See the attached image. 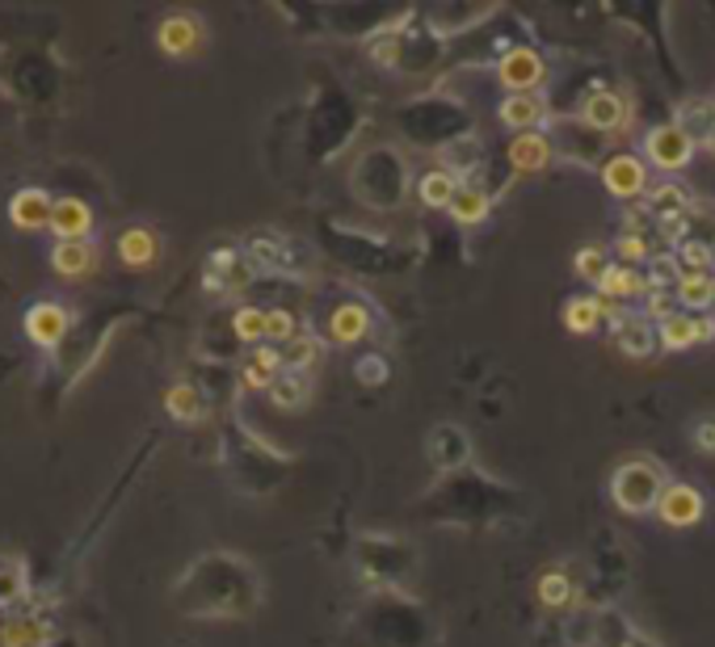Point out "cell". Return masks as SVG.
Listing matches in <instances>:
<instances>
[{
    "label": "cell",
    "mask_w": 715,
    "mask_h": 647,
    "mask_svg": "<svg viewBox=\"0 0 715 647\" xmlns=\"http://www.w3.org/2000/svg\"><path fill=\"white\" fill-rule=\"evenodd\" d=\"M118 257H122V266H131V270H152L156 261H161V236L152 232V227H127L122 236H118Z\"/></svg>",
    "instance_id": "cell-14"
},
{
    "label": "cell",
    "mask_w": 715,
    "mask_h": 647,
    "mask_svg": "<svg viewBox=\"0 0 715 647\" xmlns=\"http://www.w3.org/2000/svg\"><path fill=\"white\" fill-rule=\"evenodd\" d=\"M282 370H286L282 350H278V345H257V350L248 353L245 370H241V383H245L248 391H270Z\"/></svg>",
    "instance_id": "cell-18"
},
{
    "label": "cell",
    "mask_w": 715,
    "mask_h": 647,
    "mask_svg": "<svg viewBox=\"0 0 715 647\" xmlns=\"http://www.w3.org/2000/svg\"><path fill=\"white\" fill-rule=\"evenodd\" d=\"M38 622H4L0 626V639H4V647H30V644H38L43 635L34 631Z\"/></svg>",
    "instance_id": "cell-39"
},
{
    "label": "cell",
    "mask_w": 715,
    "mask_h": 647,
    "mask_svg": "<svg viewBox=\"0 0 715 647\" xmlns=\"http://www.w3.org/2000/svg\"><path fill=\"white\" fill-rule=\"evenodd\" d=\"M26 597V567L17 560H0V605H17Z\"/></svg>",
    "instance_id": "cell-34"
},
{
    "label": "cell",
    "mask_w": 715,
    "mask_h": 647,
    "mask_svg": "<svg viewBox=\"0 0 715 647\" xmlns=\"http://www.w3.org/2000/svg\"><path fill=\"white\" fill-rule=\"evenodd\" d=\"M51 215H56V198L47 193L43 186H26L13 193V202H9V219H13V227H22V232H51Z\"/></svg>",
    "instance_id": "cell-10"
},
{
    "label": "cell",
    "mask_w": 715,
    "mask_h": 647,
    "mask_svg": "<svg viewBox=\"0 0 715 647\" xmlns=\"http://www.w3.org/2000/svg\"><path fill=\"white\" fill-rule=\"evenodd\" d=\"M489 207H493L489 189H480V186H471V181H464V186H459V193H455V202H450V219H455V223H464V227H476V223H484Z\"/></svg>",
    "instance_id": "cell-25"
},
{
    "label": "cell",
    "mask_w": 715,
    "mask_h": 647,
    "mask_svg": "<svg viewBox=\"0 0 715 647\" xmlns=\"http://www.w3.org/2000/svg\"><path fill=\"white\" fill-rule=\"evenodd\" d=\"M282 362H286V370H307V366H316L320 362V341L316 337H295L291 345H282Z\"/></svg>",
    "instance_id": "cell-33"
},
{
    "label": "cell",
    "mask_w": 715,
    "mask_h": 647,
    "mask_svg": "<svg viewBox=\"0 0 715 647\" xmlns=\"http://www.w3.org/2000/svg\"><path fill=\"white\" fill-rule=\"evenodd\" d=\"M598 324H606V298L598 295H577L564 303V328L577 332V337H589Z\"/></svg>",
    "instance_id": "cell-23"
},
{
    "label": "cell",
    "mask_w": 715,
    "mask_h": 647,
    "mask_svg": "<svg viewBox=\"0 0 715 647\" xmlns=\"http://www.w3.org/2000/svg\"><path fill=\"white\" fill-rule=\"evenodd\" d=\"M371 55H375L379 63L391 68V63H396V55H400V38H396V34H387V38H379V43H371Z\"/></svg>",
    "instance_id": "cell-43"
},
{
    "label": "cell",
    "mask_w": 715,
    "mask_h": 647,
    "mask_svg": "<svg viewBox=\"0 0 715 647\" xmlns=\"http://www.w3.org/2000/svg\"><path fill=\"white\" fill-rule=\"evenodd\" d=\"M232 328H236V337L245 341V345H266V307H241L236 316H232Z\"/></svg>",
    "instance_id": "cell-31"
},
{
    "label": "cell",
    "mask_w": 715,
    "mask_h": 647,
    "mask_svg": "<svg viewBox=\"0 0 715 647\" xmlns=\"http://www.w3.org/2000/svg\"><path fill=\"white\" fill-rule=\"evenodd\" d=\"M644 156L660 173H678V168H687L694 161V139L678 122H660L644 136Z\"/></svg>",
    "instance_id": "cell-2"
},
{
    "label": "cell",
    "mask_w": 715,
    "mask_h": 647,
    "mask_svg": "<svg viewBox=\"0 0 715 647\" xmlns=\"http://www.w3.org/2000/svg\"><path fill=\"white\" fill-rule=\"evenodd\" d=\"M657 341L660 350L678 353V350H694L703 341H715V316H690V311H673L665 324H657Z\"/></svg>",
    "instance_id": "cell-8"
},
{
    "label": "cell",
    "mask_w": 715,
    "mask_h": 647,
    "mask_svg": "<svg viewBox=\"0 0 715 647\" xmlns=\"http://www.w3.org/2000/svg\"><path fill=\"white\" fill-rule=\"evenodd\" d=\"M690 437H694V446H699L703 455H715V416H699V421L690 425Z\"/></svg>",
    "instance_id": "cell-40"
},
{
    "label": "cell",
    "mask_w": 715,
    "mask_h": 647,
    "mask_svg": "<svg viewBox=\"0 0 715 647\" xmlns=\"http://www.w3.org/2000/svg\"><path fill=\"white\" fill-rule=\"evenodd\" d=\"M644 295H648V273H640L635 266H619L614 261V270L598 282V298H606V303H632V298Z\"/></svg>",
    "instance_id": "cell-19"
},
{
    "label": "cell",
    "mask_w": 715,
    "mask_h": 647,
    "mask_svg": "<svg viewBox=\"0 0 715 647\" xmlns=\"http://www.w3.org/2000/svg\"><path fill=\"white\" fill-rule=\"evenodd\" d=\"M165 412L181 425H198L207 416V400H202V391L194 383H173L165 391Z\"/></svg>",
    "instance_id": "cell-22"
},
{
    "label": "cell",
    "mask_w": 715,
    "mask_h": 647,
    "mask_svg": "<svg viewBox=\"0 0 715 647\" xmlns=\"http://www.w3.org/2000/svg\"><path fill=\"white\" fill-rule=\"evenodd\" d=\"M703 148H707V152H712V156H715V131H712V139H707V143H703Z\"/></svg>",
    "instance_id": "cell-45"
},
{
    "label": "cell",
    "mask_w": 715,
    "mask_h": 647,
    "mask_svg": "<svg viewBox=\"0 0 715 647\" xmlns=\"http://www.w3.org/2000/svg\"><path fill=\"white\" fill-rule=\"evenodd\" d=\"M602 186L619 198V202H632L648 193V168L640 156H610L602 164Z\"/></svg>",
    "instance_id": "cell-11"
},
{
    "label": "cell",
    "mask_w": 715,
    "mask_h": 647,
    "mask_svg": "<svg viewBox=\"0 0 715 647\" xmlns=\"http://www.w3.org/2000/svg\"><path fill=\"white\" fill-rule=\"evenodd\" d=\"M300 337V320H295V311H286V307H270L266 311V345L274 341L278 350L282 345H291Z\"/></svg>",
    "instance_id": "cell-32"
},
{
    "label": "cell",
    "mask_w": 715,
    "mask_h": 647,
    "mask_svg": "<svg viewBox=\"0 0 715 647\" xmlns=\"http://www.w3.org/2000/svg\"><path fill=\"white\" fill-rule=\"evenodd\" d=\"M573 266H577V278H585L589 286H598L606 273L614 270V261H610V252H606L602 244H589V248H581Z\"/></svg>",
    "instance_id": "cell-30"
},
{
    "label": "cell",
    "mask_w": 715,
    "mask_h": 647,
    "mask_svg": "<svg viewBox=\"0 0 715 647\" xmlns=\"http://www.w3.org/2000/svg\"><path fill=\"white\" fill-rule=\"evenodd\" d=\"M253 261H248V252L241 248H215L211 257H207V270H202V286L211 291V295H236V291H245L248 282H253Z\"/></svg>",
    "instance_id": "cell-3"
},
{
    "label": "cell",
    "mask_w": 715,
    "mask_h": 647,
    "mask_svg": "<svg viewBox=\"0 0 715 647\" xmlns=\"http://www.w3.org/2000/svg\"><path fill=\"white\" fill-rule=\"evenodd\" d=\"M248 261L257 266V270H274V273H300V257L291 252V244L282 240V236H253L248 240Z\"/></svg>",
    "instance_id": "cell-17"
},
{
    "label": "cell",
    "mask_w": 715,
    "mask_h": 647,
    "mask_svg": "<svg viewBox=\"0 0 715 647\" xmlns=\"http://www.w3.org/2000/svg\"><path fill=\"white\" fill-rule=\"evenodd\" d=\"M678 311V295L673 291H648L644 295V320L648 324H665Z\"/></svg>",
    "instance_id": "cell-38"
},
{
    "label": "cell",
    "mask_w": 715,
    "mask_h": 647,
    "mask_svg": "<svg viewBox=\"0 0 715 647\" xmlns=\"http://www.w3.org/2000/svg\"><path fill=\"white\" fill-rule=\"evenodd\" d=\"M648 211L657 219H673L690 211V189L682 181H657L648 186Z\"/></svg>",
    "instance_id": "cell-26"
},
{
    "label": "cell",
    "mask_w": 715,
    "mask_h": 647,
    "mask_svg": "<svg viewBox=\"0 0 715 647\" xmlns=\"http://www.w3.org/2000/svg\"><path fill=\"white\" fill-rule=\"evenodd\" d=\"M51 270L68 282H81L89 273L97 270V244L93 240H72V244H56L51 248Z\"/></svg>",
    "instance_id": "cell-16"
},
{
    "label": "cell",
    "mask_w": 715,
    "mask_h": 647,
    "mask_svg": "<svg viewBox=\"0 0 715 647\" xmlns=\"http://www.w3.org/2000/svg\"><path fill=\"white\" fill-rule=\"evenodd\" d=\"M712 248H715V244H712Z\"/></svg>",
    "instance_id": "cell-46"
},
{
    "label": "cell",
    "mask_w": 715,
    "mask_h": 647,
    "mask_svg": "<svg viewBox=\"0 0 715 647\" xmlns=\"http://www.w3.org/2000/svg\"><path fill=\"white\" fill-rule=\"evenodd\" d=\"M614 257H619V266H648L653 261V248H648V240L640 236V232H623L619 240H614Z\"/></svg>",
    "instance_id": "cell-37"
},
{
    "label": "cell",
    "mask_w": 715,
    "mask_h": 647,
    "mask_svg": "<svg viewBox=\"0 0 715 647\" xmlns=\"http://www.w3.org/2000/svg\"><path fill=\"white\" fill-rule=\"evenodd\" d=\"M384 378H387L384 357H362V362H358V383L371 387V383H384Z\"/></svg>",
    "instance_id": "cell-42"
},
{
    "label": "cell",
    "mask_w": 715,
    "mask_h": 647,
    "mask_svg": "<svg viewBox=\"0 0 715 647\" xmlns=\"http://www.w3.org/2000/svg\"><path fill=\"white\" fill-rule=\"evenodd\" d=\"M543 114H548V102H543L539 93H509V97L496 106V118H501L509 131H518V136L535 131V127L543 122Z\"/></svg>",
    "instance_id": "cell-15"
},
{
    "label": "cell",
    "mask_w": 715,
    "mask_h": 647,
    "mask_svg": "<svg viewBox=\"0 0 715 647\" xmlns=\"http://www.w3.org/2000/svg\"><path fill=\"white\" fill-rule=\"evenodd\" d=\"M551 156H555V143H551L543 131H526L509 143V164L518 168V173H539V168H548Z\"/></svg>",
    "instance_id": "cell-21"
},
{
    "label": "cell",
    "mask_w": 715,
    "mask_h": 647,
    "mask_svg": "<svg viewBox=\"0 0 715 647\" xmlns=\"http://www.w3.org/2000/svg\"><path fill=\"white\" fill-rule=\"evenodd\" d=\"M678 261L687 273H715V248L703 240H687L678 248Z\"/></svg>",
    "instance_id": "cell-36"
},
{
    "label": "cell",
    "mask_w": 715,
    "mask_h": 647,
    "mask_svg": "<svg viewBox=\"0 0 715 647\" xmlns=\"http://www.w3.org/2000/svg\"><path fill=\"white\" fill-rule=\"evenodd\" d=\"M26 337L38 345V350H59L63 345V337H68V328H72V316H68V307L56 303V298H43V303H34L26 311Z\"/></svg>",
    "instance_id": "cell-7"
},
{
    "label": "cell",
    "mask_w": 715,
    "mask_h": 647,
    "mask_svg": "<svg viewBox=\"0 0 715 647\" xmlns=\"http://www.w3.org/2000/svg\"><path fill=\"white\" fill-rule=\"evenodd\" d=\"M270 400H274V408L300 412V408L312 400V383H307V375H300V370H282L278 383L270 387Z\"/></svg>",
    "instance_id": "cell-28"
},
{
    "label": "cell",
    "mask_w": 715,
    "mask_h": 647,
    "mask_svg": "<svg viewBox=\"0 0 715 647\" xmlns=\"http://www.w3.org/2000/svg\"><path fill=\"white\" fill-rule=\"evenodd\" d=\"M657 517L673 530H687L703 521V492L694 484H669L657 501Z\"/></svg>",
    "instance_id": "cell-9"
},
{
    "label": "cell",
    "mask_w": 715,
    "mask_h": 647,
    "mask_svg": "<svg viewBox=\"0 0 715 647\" xmlns=\"http://www.w3.org/2000/svg\"><path fill=\"white\" fill-rule=\"evenodd\" d=\"M682 261L678 252H653L648 261V291H673L678 295V282H682Z\"/></svg>",
    "instance_id": "cell-29"
},
{
    "label": "cell",
    "mask_w": 715,
    "mask_h": 647,
    "mask_svg": "<svg viewBox=\"0 0 715 647\" xmlns=\"http://www.w3.org/2000/svg\"><path fill=\"white\" fill-rule=\"evenodd\" d=\"M93 207L84 198H56V215H51V236L56 244L93 240Z\"/></svg>",
    "instance_id": "cell-12"
},
{
    "label": "cell",
    "mask_w": 715,
    "mask_h": 647,
    "mask_svg": "<svg viewBox=\"0 0 715 647\" xmlns=\"http://www.w3.org/2000/svg\"><path fill=\"white\" fill-rule=\"evenodd\" d=\"M678 303L694 311H715V273H682L678 282Z\"/></svg>",
    "instance_id": "cell-27"
},
{
    "label": "cell",
    "mask_w": 715,
    "mask_h": 647,
    "mask_svg": "<svg viewBox=\"0 0 715 647\" xmlns=\"http://www.w3.org/2000/svg\"><path fill=\"white\" fill-rule=\"evenodd\" d=\"M665 471L653 459H628L614 467L610 475V496L614 505L628 513V517H644V513H657V501L665 492Z\"/></svg>",
    "instance_id": "cell-1"
},
{
    "label": "cell",
    "mask_w": 715,
    "mask_h": 647,
    "mask_svg": "<svg viewBox=\"0 0 715 647\" xmlns=\"http://www.w3.org/2000/svg\"><path fill=\"white\" fill-rule=\"evenodd\" d=\"M496 77L509 93H535L539 84L548 81V63L530 47H514V51H505L496 59Z\"/></svg>",
    "instance_id": "cell-6"
},
{
    "label": "cell",
    "mask_w": 715,
    "mask_h": 647,
    "mask_svg": "<svg viewBox=\"0 0 715 647\" xmlns=\"http://www.w3.org/2000/svg\"><path fill=\"white\" fill-rule=\"evenodd\" d=\"M156 47L168 59H194L207 47V26L198 13H168L165 22L156 26Z\"/></svg>",
    "instance_id": "cell-5"
},
{
    "label": "cell",
    "mask_w": 715,
    "mask_h": 647,
    "mask_svg": "<svg viewBox=\"0 0 715 647\" xmlns=\"http://www.w3.org/2000/svg\"><path fill=\"white\" fill-rule=\"evenodd\" d=\"M371 324H375V316H371V307L366 303H358V298H345V303H337L329 316V341L332 345H354V341H362L366 332H371Z\"/></svg>",
    "instance_id": "cell-13"
},
{
    "label": "cell",
    "mask_w": 715,
    "mask_h": 647,
    "mask_svg": "<svg viewBox=\"0 0 715 647\" xmlns=\"http://www.w3.org/2000/svg\"><path fill=\"white\" fill-rule=\"evenodd\" d=\"M628 122H632V102L614 89H594L581 106V127H589L598 136H619V131H628Z\"/></svg>",
    "instance_id": "cell-4"
},
{
    "label": "cell",
    "mask_w": 715,
    "mask_h": 647,
    "mask_svg": "<svg viewBox=\"0 0 715 647\" xmlns=\"http://www.w3.org/2000/svg\"><path fill=\"white\" fill-rule=\"evenodd\" d=\"M484 13H493V4H480V9H464V17H484ZM434 17H450V9H434ZM438 30H464V22H446Z\"/></svg>",
    "instance_id": "cell-44"
},
{
    "label": "cell",
    "mask_w": 715,
    "mask_h": 647,
    "mask_svg": "<svg viewBox=\"0 0 715 647\" xmlns=\"http://www.w3.org/2000/svg\"><path fill=\"white\" fill-rule=\"evenodd\" d=\"M678 127L694 139V148H703L715 131V102H707V97H690V102H682V109H678Z\"/></svg>",
    "instance_id": "cell-24"
},
{
    "label": "cell",
    "mask_w": 715,
    "mask_h": 647,
    "mask_svg": "<svg viewBox=\"0 0 715 647\" xmlns=\"http://www.w3.org/2000/svg\"><path fill=\"white\" fill-rule=\"evenodd\" d=\"M459 173L455 168H430L421 181H417V198H421V207H430V211H450V202H455V193H459Z\"/></svg>",
    "instance_id": "cell-20"
},
{
    "label": "cell",
    "mask_w": 715,
    "mask_h": 647,
    "mask_svg": "<svg viewBox=\"0 0 715 647\" xmlns=\"http://www.w3.org/2000/svg\"><path fill=\"white\" fill-rule=\"evenodd\" d=\"M539 601L551 605V610L569 605V601H573V580H569L564 572H543V576H539Z\"/></svg>",
    "instance_id": "cell-35"
},
{
    "label": "cell",
    "mask_w": 715,
    "mask_h": 647,
    "mask_svg": "<svg viewBox=\"0 0 715 647\" xmlns=\"http://www.w3.org/2000/svg\"><path fill=\"white\" fill-rule=\"evenodd\" d=\"M660 240L669 244V248H682L687 244V215L660 219Z\"/></svg>",
    "instance_id": "cell-41"
}]
</instances>
